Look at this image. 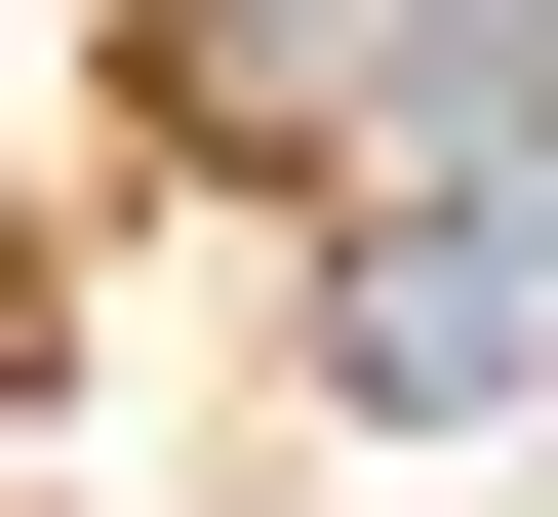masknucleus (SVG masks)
I'll return each mask as SVG.
<instances>
[{"mask_svg": "<svg viewBox=\"0 0 558 517\" xmlns=\"http://www.w3.org/2000/svg\"><path fill=\"white\" fill-rule=\"evenodd\" d=\"M319 398H558V160H399L360 239H319Z\"/></svg>", "mask_w": 558, "mask_h": 517, "instance_id": "1", "label": "nucleus"}]
</instances>
